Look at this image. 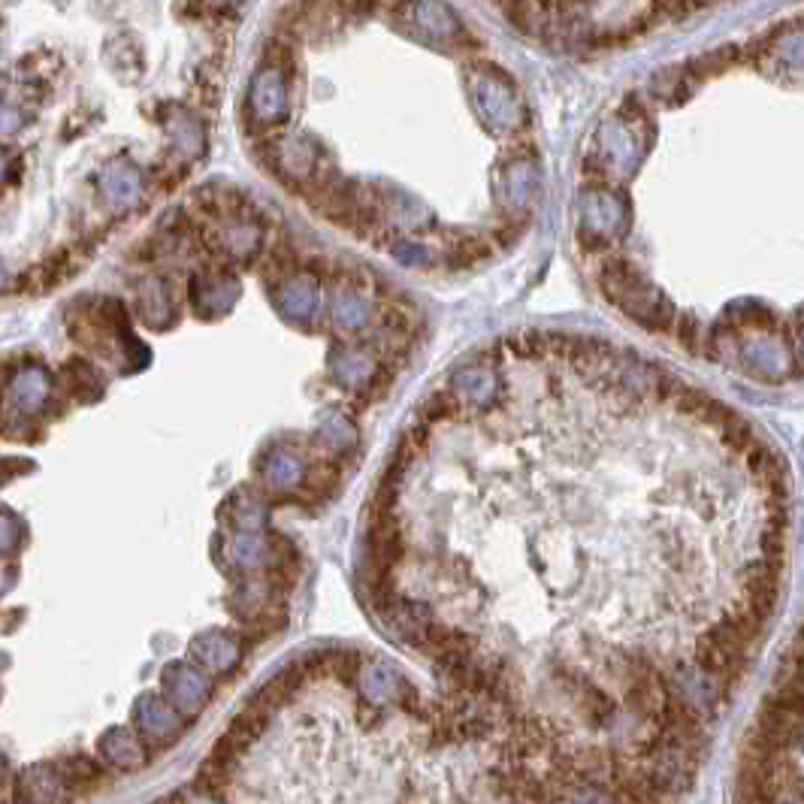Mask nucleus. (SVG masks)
I'll return each mask as SVG.
<instances>
[{
	"label": "nucleus",
	"mask_w": 804,
	"mask_h": 804,
	"mask_svg": "<svg viewBox=\"0 0 804 804\" xmlns=\"http://www.w3.org/2000/svg\"><path fill=\"white\" fill-rule=\"evenodd\" d=\"M97 750L115 768H139L146 766V759H149L142 738H139L137 732L122 730V726H113V730L106 732L101 742H97Z\"/></svg>",
	"instance_id": "obj_4"
},
{
	"label": "nucleus",
	"mask_w": 804,
	"mask_h": 804,
	"mask_svg": "<svg viewBox=\"0 0 804 804\" xmlns=\"http://www.w3.org/2000/svg\"><path fill=\"white\" fill-rule=\"evenodd\" d=\"M13 285V276H10V269H7V264L0 261V290H7Z\"/></svg>",
	"instance_id": "obj_20"
},
{
	"label": "nucleus",
	"mask_w": 804,
	"mask_h": 804,
	"mask_svg": "<svg viewBox=\"0 0 804 804\" xmlns=\"http://www.w3.org/2000/svg\"><path fill=\"white\" fill-rule=\"evenodd\" d=\"M51 378L39 364L19 366L3 390V417L0 421H34L49 405Z\"/></svg>",
	"instance_id": "obj_1"
},
{
	"label": "nucleus",
	"mask_w": 804,
	"mask_h": 804,
	"mask_svg": "<svg viewBox=\"0 0 804 804\" xmlns=\"http://www.w3.org/2000/svg\"><path fill=\"white\" fill-rule=\"evenodd\" d=\"M130 191V176H127V170H110L106 176H103V194L106 197H115V194H125Z\"/></svg>",
	"instance_id": "obj_15"
},
{
	"label": "nucleus",
	"mask_w": 804,
	"mask_h": 804,
	"mask_svg": "<svg viewBox=\"0 0 804 804\" xmlns=\"http://www.w3.org/2000/svg\"><path fill=\"white\" fill-rule=\"evenodd\" d=\"M73 273V254L67 252V249H58L49 257H43L39 264H34V269L27 273V288L34 290V294H46V290L58 288L61 282H67Z\"/></svg>",
	"instance_id": "obj_6"
},
{
	"label": "nucleus",
	"mask_w": 804,
	"mask_h": 804,
	"mask_svg": "<svg viewBox=\"0 0 804 804\" xmlns=\"http://www.w3.org/2000/svg\"><path fill=\"white\" fill-rule=\"evenodd\" d=\"M696 328H699L696 318H687V314L680 318V345H684L690 354H696V340H699V336H696Z\"/></svg>",
	"instance_id": "obj_17"
},
{
	"label": "nucleus",
	"mask_w": 804,
	"mask_h": 804,
	"mask_svg": "<svg viewBox=\"0 0 804 804\" xmlns=\"http://www.w3.org/2000/svg\"><path fill=\"white\" fill-rule=\"evenodd\" d=\"M134 720H137L139 735L154 747H164L182 735V716L161 696H142L134 711Z\"/></svg>",
	"instance_id": "obj_2"
},
{
	"label": "nucleus",
	"mask_w": 804,
	"mask_h": 804,
	"mask_svg": "<svg viewBox=\"0 0 804 804\" xmlns=\"http://www.w3.org/2000/svg\"><path fill=\"white\" fill-rule=\"evenodd\" d=\"M3 771H7V762H3V756H0V783H3Z\"/></svg>",
	"instance_id": "obj_22"
},
{
	"label": "nucleus",
	"mask_w": 804,
	"mask_h": 804,
	"mask_svg": "<svg viewBox=\"0 0 804 804\" xmlns=\"http://www.w3.org/2000/svg\"><path fill=\"white\" fill-rule=\"evenodd\" d=\"M10 170H13V161H10V151L3 149L0 146V185L7 182V176H10Z\"/></svg>",
	"instance_id": "obj_19"
},
{
	"label": "nucleus",
	"mask_w": 804,
	"mask_h": 804,
	"mask_svg": "<svg viewBox=\"0 0 804 804\" xmlns=\"http://www.w3.org/2000/svg\"><path fill=\"white\" fill-rule=\"evenodd\" d=\"M460 400L453 397L451 390H436L433 397L424 400L421 405V412H417V421H424V424H436V421H453V417H460Z\"/></svg>",
	"instance_id": "obj_10"
},
{
	"label": "nucleus",
	"mask_w": 804,
	"mask_h": 804,
	"mask_svg": "<svg viewBox=\"0 0 804 804\" xmlns=\"http://www.w3.org/2000/svg\"><path fill=\"white\" fill-rule=\"evenodd\" d=\"M723 441H726V448H730V451L747 453L750 448H754L756 441H759V436H756V429L750 427L742 415H735L730 424L723 427Z\"/></svg>",
	"instance_id": "obj_11"
},
{
	"label": "nucleus",
	"mask_w": 804,
	"mask_h": 804,
	"mask_svg": "<svg viewBox=\"0 0 804 804\" xmlns=\"http://www.w3.org/2000/svg\"><path fill=\"white\" fill-rule=\"evenodd\" d=\"M164 690L166 699H170V708L176 714H197L206 704V699H209V684H206L200 671H194L191 666L166 668Z\"/></svg>",
	"instance_id": "obj_3"
},
{
	"label": "nucleus",
	"mask_w": 804,
	"mask_h": 804,
	"mask_svg": "<svg viewBox=\"0 0 804 804\" xmlns=\"http://www.w3.org/2000/svg\"><path fill=\"white\" fill-rule=\"evenodd\" d=\"M566 792L575 804H615L611 792L590 786V783H572V786H566Z\"/></svg>",
	"instance_id": "obj_13"
},
{
	"label": "nucleus",
	"mask_w": 804,
	"mask_h": 804,
	"mask_svg": "<svg viewBox=\"0 0 804 804\" xmlns=\"http://www.w3.org/2000/svg\"><path fill=\"white\" fill-rule=\"evenodd\" d=\"M22 539H25L22 520H19L10 508H0V556L19 551Z\"/></svg>",
	"instance_id": "obj_12"
},
{
	"label": "nucleus",
	"mask_w": 804,
	"mask_h": 804,
	"mask_svg": "<svg viewBox=\"0 0 804 804\" xmlns=\"http://www.w3.org/2000/svg\"><path fill=\"white\" fill-rule=\"evenodd\" d=\"M22 127V113L10 110V106H0V134H15Z\"/></svg>",
	"instance_id": "obj_18"
},
{
	"label": "nucleus",
	"mask_w": 804,
	"mask_h": 804,
	"mask_svg": "<svg viewBox=\"0 0 804 804\" xmlns=\"http://www.w3.org/2000/svg\"><path fill=\"white\" fill-rule=\"evenodd\" d=\"M266 723H269V714L257 711V708H252V704H245V708H242V711L230 720V726H227L225 735L230 738V742H237L242 750H249V747H252V744L264 735Z\"/></svg>",
	"instance_id": "obj_8"
},
{
	"label": "nucleus",
	"mask_w": 804,
	"mask_h": 804,
	"mask_svg": "<svg viewBox=\"0 0 804 804\" xmlns=\"http://www.w3.org/2000/svg\"><path fill=\"white\" fill-rule=\"evenodd\" d=\"M708 400H711V397H708L704 390L690 388V384H687V388L680 390V397L675 400V405H678L680 415H696V417H699V412H702L704 402H708Z\"/></svg>",
	"instance_id": "obj_14"
},
{
	"label": "nucleus",
	"mask_w": 804,
	"mask_h": 804,
	"mask_svg": "<svg viewBox=\"0 0 804 804\" xmlns=\"http://www.w3.org/2000/svg\"><path fill=\"white\" fill-rule=\"evenodd\" d=\"M185 804H218V802H215V795H206V792H197V795H194V799H188V802H185Z\"/></svg>",
	"instance_id": "obj_21"
},
{
	"label": "nucleus",
	"mask_w": 804,
	"mask_h": 804,
	"mask_svg": "<svg viewBox=\"0 0 804 804\" xmlns=\"http://www.w3.org/2000/svg\"><path fill=\"white\" fill-rule=\"evenodd\" d=\"M61 378H64V393L73 397V400L91 402L101 397L103 378L101 372H97V366L89 364V360H70V364H64Z\"/></svg>",
	"instance_id": "obj_7"
},
{
	"label": "nucleus",
	"mask_w": 804,
	"mask_h": 804,
	"mask_svg": "<svg viewBox=\"0 0 804 804\" xmlns=\"http://www.w3.org/2000/svg\"><path fill=\"white\" fill-rule=\"evenodd\" d=\"M194 656L200 659L203 666L213 668V671H227V668L237 663V647L225 639V635H206V639L194 641Z\"/></svg>",
	"instance_id": "obj_9"
},
{
	"label": "nucleus",
	"mask_w": 804,
	"mask_h": 804,
	"mask_svg": "<svg viewBox=\"0 0 804 804\" xmlns=\"http://www.w3.org/2000/svg\"><path fill=\"white\" fill-rule=\"evenodd\" d=\"M61 799V778L46 766H34L22 774V783H19V802L22 804H58Z\"/></svg>",
	"instance_id": "obj_5"
},
{
	"label": "nucleus",
	"mask_w": 804,
	"mask_h": 804,
	"mask_svg": "<svg viewBox=\"0 0 804 804\" xmlns=\"http://www.w3.org/2000/svg\"><path fill=\"white\" fill-rule=\"evenodd\" d=\"M34 469V463L31 460H15V457H3L0 460V487L10 481V478L15 475H22V472H31Z\"/></svg>",
	"instance_id": "obj_16"
}]
</instances>
